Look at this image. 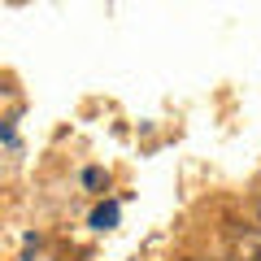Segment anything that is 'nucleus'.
Masks as SVG:
<instances>
[{
  "label": "nucleus",
  "instance_id": "obj_1",
  "mask_svg": "<svg viewBox=\"0 0 261 261\" xmlns=\"http://www.w3.org/2000/svg\"><path fill=\"white\" fill-rule=\"evenodd\" d=\"M113 222H118V205H100L92 214V226H100V231H105V226H113Z\"/></svg>",
  "mask_w": 261,
  "mask_h": 261
}]
</instances>
